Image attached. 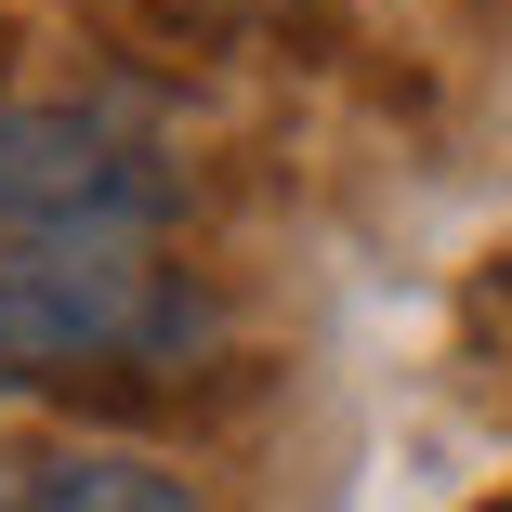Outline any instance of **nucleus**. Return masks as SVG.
Wrapping results in <instances>:
<instances>
[{"mask_svg":"<svg viewBox=\"0 0 512 512\" xmlns=\"http://www.w3.org/2000/svg\"><path fill=\"white\" fill-rule=\"evenodd\" d=\"M0 512H197V486L145 447H0Z\"/></svg>","mask_w":512,"mask_h":512,"instance_id":"3","label":"nucleus"},{"mask_svg":"<svg viewBox=\"0 0 512 512\" xmlns=\"http://www.w3.org/2000/svg\"><path fill=\"white\" fill-rule=\"evenodd\" d=\"M171 211V171L79 106H0V250L40 237H145Z\"/></svg>","mask_w":512,"mask_h":512,"instance_id":"2","label":"nucleus"},{"mask_svg":"<svg viewBox=\"0 0 512 512\" xmlns=\"http://www.w3.org/2000/svg\"><path fill=\"white\" fill-rule=\"evenodd\" d=\"M0 394H14V368H0Z\"/></svg>","mask_w":512,"mask_h":512,"instance_id":"4","label":"nucleus"},{"mask_svg":"<svg viewBox=\"0 0 512 512\" xmlns=\"http://www.w3.org/2000/svg\"><path fill=\"white\" fill-rule=\"evenodd\" d=\"M211 342L197 302L145 237H40L0 263V368L53 381V368H158Z\"/></svg>","mask_w":512,"mask_h":512,"instance_id":"1","label":"nucleus"}]
</instances>
